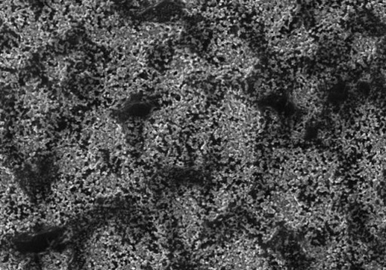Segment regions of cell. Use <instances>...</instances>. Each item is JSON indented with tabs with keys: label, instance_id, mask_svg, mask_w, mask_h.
I'll list each match as a JSON object with an SVG mask.
<instances>
[{
	"label": "cell",
	"instance_id": "9",
	"mask_svg": "<svg viewBox=\"0 0 386 270\" xmlns=\"http://www.w3.org/2000/svg\"><path fill=\"white\" fill-rule=\"evenodd\" d=\"M55 165H56V168H57L59 173H61V175L66 176V177H74V176L77 175L80 172L74 167L71 159L68 157L67 155L58 159V160L56 161Z\"/></svg>",
	"mask_w": 386,
	"mask_h": 270
},
{
	"label": "cell",
	"instance_id": "4",
	"mask_svg": "<svg viewBox=\"0 0 386 270\" xmlns=\"http://www.w3.org/2000/svg\"><path fill=\"white\" fill-rule=\"evenodd\" d=\"M193 61L191 57L175 53L168 61L167 70L176 74L184 82L194 74Z\"/></svg>",
	"mask_w": 386,
	"mask_h": 270
},
{
	"label": "cell",
	"instance_id": "15",
	"mask_svg": "<svg viewBox=\"0 0 386 270\" xmlns=\"http://www.w3.org/2000/svg\"><path fill=\"white\" fill-rule=\"evenodd\" d=\"M81 1L86 6H88L91 10L93 9L104 7L108 2V0H81Z\"/></svg>",
	"mask_w": 386,
	"mask_h": 270
},
{
	"label": "cell",
	"instance_id": "20",
	"mask_svg": "<svg viewBox=\"0 0 386 270\" xmlns=\"http://www.w3.org/2000/svg\"><path fill=\"white\" fill-rule=\"evenodd\" d=\"M248 231L250 234L254 235V236L260 234V233H261L260 229L259 230V229H257V228H256V227H251V229H249Z\"/></svg>",
	"mask_w": 386,
	"mask_h": 270
},
{
	"label": "cell",
	"instance_id": "14",
	"mask_svg": "<svg viewBox=\"0 0 386 270\" xmlns=\"http://www.w3.org/2000/svg\"><path fill=\"white\" fill-rule=\"evenodd\" d=\"M66 57L70 62L81 63L84 61L87 55L82 49H73L68 52Z\"/></svg>",
	"mask_w": 386,
	"mask_h": 270
},
{
	"label": "cell",
	"instance_id": "16",
	"mask_svg": "<svg viewBox=\"0 0 386 270\" xmlns=\"http://www.w3.org/2000/svg\"><path fill=\"white\" fill-rule=\"evenodd\" d=\"M14 6L13 0H0V10L3 11L5 14L6 12L14 10Z\"/></svg>",
	"mask_w": 386,
	"mask_h": 270
},
{
	"label": "cell",
	"instance_id": "21",
	"mask_svg": "<svg viewBox=\"0 0 386 270\" xmlns=\"http://www.w3.org/2000/svg\"><path fill=\"white\" fill-rule=\"evenodd\" d=\"M333 175L335 174H332V172H328V171H325V172L322 174V177L324 178V180L328 181Z\"/></svg>",
	"mask_w": 386,
	"mask_h": 270
},
{
	"label": "cell",
	"instance_id": "17",
	"mask_svg": "<svg viewBox=\"0 0 386 270\" xmlns=\"http://www.w3.org/2000/svg\"><path fill=\"white\" fill-rule=\"evenodd\" d=\"M11 188L9 187L7 185H5L3 182L0 181V194L1 195H6L8 191H10Z\"/></svg>",
	"mask_w": 386,
	"mask_h": 270
},
{
	"label": "cell",
	"instance_id": "18",
	"mask_svg": "<svg viewBox=\"0 0 386 270\" xmlns=\"http://www.w3.org/2000/svg\"><path fill=\"white\" fill-rule=\"evenodd\" d=\"M283 221H285V220H284V216H283L282 214L279 213V212H276L275 214H273V217L272 218V222H282Z\"/></svg>",
	"mask_w": 386,
	"mask_h": 270
},
{
	"label": "cell",
	"instance_id": "2",
	"mask_svg": "<svg viewBox=\"0 0 386 270\" xmlns=\"http://www.w3.org/2000/svg\"><path fill=\"white\" fill-rule=\"evenodd\" d=\"M137 32L144 46L161 44L168 39V25L157 21L142 22Z\"/></svg>",
	"mask_w": 386,
	"mask_h": 270
},
{
	"label": "cell",
	"instance_id": "11",
	"mask_svg": "<svg viewBox=\"0 0 386 270\" xmlns=\"http://www.w3.org/2000/svg\"><path fill=\"white\" fill-rule=\"evenodd\" d=\"M19 81V76L10 70H0V83L3 85H14Z\"/></svg>",
	"mask_w": 386,
	"mask_h": 270
},
{
	"label": "cell",
	"instance_id": "13",
	"mask_svg": "<svg viewBox=\"0 0 386 270\" xmlns=\"http://www.w3.org/2000/svg\"><path fill=\"white\" fill-rule=\"evenodd\" d=\"M0 181L9 187L13 188L16 183V177L10 169L0 168Z\"/></svg>",
	"mask_w": 386,
	"mask_h": 270
},
{
	"label": "cell",
	"instance_id": "19",
	"mask_svg": "<svg viewBox=\"0 0 386 270\" xmlns=\"http://www.w3.org/2000/svg\"><path fill=\"white\" fill-rule=\"evenodd\" d=\"M256 201L261 200L264 199L266 196V191L264 189H259L258 191H256Z\"/></svg>",
	"mask_w": 386,
	"mask_h": 270
},
{
	"label": "cell",
	"instance_id": "22",
	"mask_svg": "<svg viewBox=\"0 0 386 270\" xmlns=\"http://www.w3.org/2000/svg\"><path fill=\"white\" fill-rule=\"evenodd\" d=\"M377 231H378V229H377V227H375V225H371V226L369 228V233L372 235V236H375V235L376 234Z\"/></svg>",
	"mask_w": 386,
	"mask_h": 270
},
{
	"label": "cell",
	"instance_id": "24",
	"mask_svg": "<svg viewBox=\"0 0 386 270\" xmlns=\"http://www.w3.org/2000/svg\"><path fill=\"white\" fill-rule=\"evenodd\" d=\"M294 175H295L296 178H299L300 177H302L303 175V172H302V170L295 169L294 170Z\"/></svg>",
	"mask_w": 386,
	"mask_h": 270
},
{
	"label": "cell",
	"instance_id": "23",
	"mask_svg": "<svg viewBox=\"0 0 386 270\" xmlns=\"http://www.w3.org/2000/svg\"><path fill=\"white\" fill-rule=\"evenodd\" d=\"M283 171L281 170V168H275V170H274V172H273V175L274 177H279V176H281L282 175Z\"/></svg>",
	"mask_w": 386,
	"mask_h": 270
},
{
	"label": "cell",
	"instance_id": "5",
	"mask_svg": "<svg viewBox=\"0 0 386 270\" xmlns=\"http://www.w3.org/2000/svg\"><path fill=\"white\" fill-rule=\"evenodd\" d=\"M44 73L48 80L56 84H62L67 80L70 73V61L67 58L57 64L47 63L44 66Z\"/></svg>",
	"mask_w": 386,
	"mask_h": 270
},
{
	"label": "cell",
	"instance_id": "12",
	"mask_svg": "<svg viewBox=\"0 0 386 270\" xmlns=\"http://www.w3.org/2000/svg\"><path fill=\"white\" fill-rule=\"evenodd\" d=\"M40 79L36 76H30L26 79L24 85L22 87L20 91L24 93L34 92L40 88Z\"/></svg>",
	"mask_w": 386,
	"mask_h": 270
},
{
	"label": "cell",
	"instance_id": "8",
	"mask_svg": "<svg viewBox=\"0 0 386 270\" xmlns=\"http://www.w3.org/2000/svg\"><path fill=\"white\" fill-rule=\"evenodd\" d=\"M55 32L60 38H64L72 31L74 23L67 14H53Z\"/></svg>",
	"mask_w": 386,
	"mask_h": 270
},
{
	"label": "cell",
	"instance_id": "3",
	"mask_svg": "<svg viewBox=\"0 0 386 270\" xmlns=\"http://www.w3.org/2000/svg\"><path fill=\"white\" fill-rule=\"evenodd\" d=\"M40 23L35 19H28L27 23L20 29V36L22 44L27 47L40 48L44 47L41 40L42 32L44 31Z\"/></svg>",
	"mask_w": 386,
	"mask_h": 270
},
{
	"label": "cell",
	"instance_id": "25",
	"mask_svg": "<svg viewBox=\"0 0 386 270\" xmlns=\"http://www.w3.org/2000/svg\"><path fill=\"white\" fill-rule=\"evenodd\" d=\"M357 172H358V170H357L356 168H351L350 171H349V172H348V173H349V175L352 176V175H356V174H357Z\"/></svg>",
	"mask_w": 386,
	"mask_h": 270
},
{
	"label": "cell",
	"instance_id": "26",
	"mask_svg": "<svg viewBox=\"0 0 386 270\" xmlns=\"http://www.w3.org/2000/svg\"><path fill=\"white\" fill-rule=\"evenodd\" d=\"M289 243H290V241H289V240L287 239V238H286V239L285 240V242H284V244H285V246H288Z\"/></svg>",
	"mask_w": 386,
	"mask_h": 270
},
{
	"label": "cell",
	"instance_id": "6",
	"mask_svg": "<svg viewBox=\"0 0 386 270\" xmlns=\"http://www.w3.org/2000/svg\"><path fill=\"white\" fill-rule=\"evenodd\" d=\"M67 15L74 23L86 20L91 16V10L81 0H66Z\"/></svg>",
	"mask_w": 386,
	"mask_h": 270
},
{
	"label": "cell",
	"instance_id": "10",
	"mask_svg": "<svg viewBox=\"0 0 386 270\" xmlns=\"http://www.w3.org/2000/svg\"><path fill=\"white\" fill-rule=\"evenodd\" d=\"M205 2L206 0H182L183 10L192 15L198 13L203 7Z\"/></svg>",
	"mask_w": 386,
	"mask_h": 270
},
{
	"label": "cell",
	"instance_id": "1",
	"mask_svg": "<svg viewBox=\"0 0 386 270\" xmlns=\"http://www.w3.org/2000/svg\"><path fill=\"white\" fill-rule=\"evenodd\" d=\"M111 36L108 48L115 53L123 55L140 53L144 45L138 37L137 29L129 23H124L111 31Z\"/></svg>",
	"mask_w": 386,
	"mask_h": 270
},
{
	"label": "cell",
	"instance_id": "7",
	"mask_svg": "<svg viewBox=\"0 0 386 270\" xmlns=\"http://www.w3.org/2000/svg\"><path fill=\"white\" fill-rule=\"evenodd\" d=\"M91 40L99 45L107 46L111 40V32L100 24H91L87 29Z\"/></svg>",
	"mask_w": 386,
	"mask_h": 270
}]
</instances>
